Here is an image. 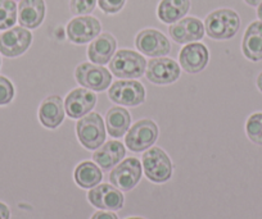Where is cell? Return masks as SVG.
<instances>
[{"label":"cell","instance_id":"d4e9b609","mask_svg":"<svg viewBox=\"0 0 262 219\" xmlns=\"http://www.w3.org/2000/svg\"><path fill=\"white\" fill-rule=\"evenodd\" d=\"M18 19V7L14 0H0V30L7 31Z\"/></svg>","mask_w":262,"mask_h":219},{"label":"cell","instance_id":"603a6c76","mask_svg":"<svg viewBox=\"0 0 262 219\" xmlns=\"http://www.w3.org/2000/svg\"><path fill=\"white\" fill-rule=\"evenodd\" d=\"M131 125V115L122 107H113L105 114V126L112 137H121L128 131Z\"/></svg>","mask_w":262,"mask_h":219},{"label":"cell","instance_id":"44dd1931","mask_svg":"<svg viewBox=\"0 0 262 219\" xmlns=\"http://www.w3.org/2000/svg\"><path fill=\"white\" fill-rule=\"evenodd\" d=\"M244 57L252 62L262 60V22L253 21L244 32L242 41Z\"/></svg>","mask_w":262,"mask_h":219},{"label":"cell","instance_id":"9c48e42d","mask_svg":"<svg viewBox=\"0 0 262 219\" xmlns=\"http://www.w3.org/2000/svg\"><path fill=\"white\" fill-rule=\"evenodd\" d=\"M108 98L113 103L126 107H138L145 100V89L140 82L134 80L116 81L111 85Z\"/></svg>","mask_w":262,"mask_h":219},{"label":"cell","instance_id":"7a4b0ae2","mask_svg":"<svg viewBox=\"0 0 262 219\" xmlns=\"http://www.w3.org/2000/svg\"><path fill=\"white\" fill-rule=\"evenodd\" d=\"M145 68H147L145 58L139 53L128 49H121L116 52L110 62L111 72L118 79H140L144 75Z\"/></svg>","mask_w":262,"mask_h":219},{"label":"cell","instance_id":"8992f818","mask_svg":"<svg viewBox=\"0 0 262 219\" xmlns=\"http://www.w3.org/2000/svg\"><path fill=\"white\" fill-rule=\"evenodd\" d=\"M76 81L85 89L104 91L111 86L112 75L107 68L94 63H81L75 70Z\"/></svg>","mask_w":262,"mask_h":219},{"label":"cell","instance_id":"6da1fadb","mask_svg":"<svg viewBox=\"0 0 262 219\" xmlns=\"http://www.w3.org/2000/svg\"><path fill=\"white\" fill-rule=\"evenodd\" d=\"M241 29V17L229 8L216 9L205 19L206 34L213 40L233 39Z\"/></svg>","mask_w":262,"mask_h":219},{"label":"cell","instance_id":"4fadbf2b","mask_svg":"<svg viewBox=\"0 0 262 219\" xmlns=\"http://www.w3.org/2000/svg\"><path fill=\"white\" fill-rule=\"evenodd\" d=\"M88 200L99 210L110 211L120 210L125 203L122 192L110 183H99L95 187L90 188L88 192Z\"/></svg>","mask_w":262,"mask_h":219},{"label":"cell","instance_id":"30bf717a","mask_svg":"<svg viewBox=\"0 0 262 219\" xmlns=\"http://www.w3.org/2000/svg\"><path fill=\"white\" fill-rule=\"evenodd\" d=\"M32 44V34L22 26L12 27L0 35V53L7 58H17Z\"/></svg>","mask_w":262,"mask_h":219},{"label":"cell","instance_id":"ac0fdd59","mask_svg":"<svg viewBox=\"0 0 262 219\" xmlns=\"http://www.w3.org/2000/svg\"><path fill=\"white\" fill-rule=\"evenodd\" d=\"M64 103L59 95H50L39 108V119L45 128L55 130L64 119Z\"/></svg>","mask_w":262,"mask_h":219},{"label":"cell","instance_id":"ffe728a7","mask_svg":"<svg viewBox=\"0 0 262 219\" xmlns=\"http://www.w3.org/2000/svg\"><path fill=\"white\" fill-rule=\"evenodd\" d=\"M44 0H21L18 4V22L27 30H35L45 18Z\"/></svg>","mask_w":262,"mask_h":219},{"label":"cell","instance_id":"5bb4252c","mask_svg":"<svg viewBox=\"0 0 262 219\" xmlns=\"http://www.w3.org/2000/svg\"><path fill=\"white\" fill-rule=\"evenodd\" d=\"M210 53L207 46L201 42H189L179 53V64L190 75L200 73L207 67Z\"/></svg>","mask_w":262,"mask_h":219},{"label":"cell","instance_id":"f1b7e54d","mask_svg":"<svg viewBox=\"0 0 262 219\" xmlns=\"http://www.w3.org/2000/svg\"><path fill=\"white\" fill-rule=\"evenodd\" d=\"M126 0H98L100 11L105 14H116L123 9Z\"/></svg>","mask_w":262,"mask_h":219},{"label":"cell","instance_id":"d590c367","mask_svg":"<svg viewBox=\"0 0 262 219\" xmlns=\"http://www.w3.org/2000/svg\"><path fill=\"white\" fill-rule=\"evenodd\" d=\"M0 65H2V59H0Z\"/></svg>","mask_w":262,"mask_h":219},{"label":"cell","instance_id":"e0dca14e","mask_svg":"<svg viewBox=\"0 0 262 219\" xmlns=\"http://www.w3.org/2000/svg\"><path fill=\"white\" fill-rule=\"evenodd\" d=\"M116 47H117V41L115 36L110 32H104L90 42L88 47V58L94 64H107L115 55Z\"/></svg>","mask_w":262,"mask_h":219},{"label":"cell","instance_id":"2e32d148","mask_svg":"<svg viewBox=\"0 0 262 219\" xmlns=\"http://www.w3.org/2000/svg\"><path fill=\"white\" fill-rule=\"evenodd\" d=\"M97 104V95L85 87L72 90L64 100V110L70 118L80 119L92 112Z\"/></svg>","mask_w":262,"mask_h":219},{"label":"cell","instance_id":"4dcf8cb0","mask_svg":"<svg viewBox=\"0 0 262 219\" xmlns=\"http://www.w3.org/2000/svg\"><path fill=\"white\" fill-rule=\"evenodd\" d=\"M11 218V211L9 208L4 203L0 201V219H9Z\"/></svg>","mask_w":262,"mask_h":219},{"label":"cell","instance_id":"7c38bea8","mask_svg":"<svg viewBox=\"0 0 262 219\" xmlns=\"http://www.w3.org/2000/svg\"><path fill=\"white\" fill-rule=\"evenodd\" d=\"M180 65L170 58H153L147 62L145 77L156 85H170L180 77Z\"/></svg>","mask_w":262,"mask_h":219},{"label":"cell","instance_id":"7402d4cb","mask_svg":"<svg viewBox=\"0 0 262 219\" xmlns=\"http://www.w3.org/2000/svg\"><path fill=\"white\" fill-rule=\"evenodd\" d=\"M190 9V0H161L157 7V17L161 22L172 25L180 21Z\"/></svg>","mask_w":262,"mask_h":219},{"label":"cell","instance_id":"3957f363","mask_svg":"<svg viewBox=\"0 0 262 219\" xmlns=\"http://www.w3.org/2000/svg\"><path fill=\"white\" fill-rule=\"evenodd\" d=\"M77 138L88 150H97L105 141V125L99 113L90 112L76 125Z\"/></svg>","mask_w":262,"mask_h":219},{"label":"cell","instance_id":"484cf974","mask_svg":"<svg viewBox=\"0 0 262 219\" xmlns=\"http://www.w3.org/2000/svg\"><path fill=\"white\" fill-rule=\"evenodd\" d=\"M246 132L252 142L262 145V113H253L249 115L246 123Z\"/></svg>","mask_w":262,"mask_h":219},{"label":"cell","instance_id":"d6a6232c","mask_svg":"<svg viewBox=\"0 0 262 219\" xmlns=\"http://www.w3.org/2000/svg\"><path fill=\"white\" fill-rule=\"evenodd\" d=\"M257 87H258L259 91L262 92V72L259 73L258 77H257Z\"/></svg>","mask_w":262,"mask_h":219},{"label":"cell","instance_id":"ba28073f","mask_svg":"<svg viewBox=\"0 0 262 219\" xmlns=\"http://www.w3.org/2000/svg\"><path fill=\"white\" fill-rule=\"evenodd\" d=\"M66 34L74 44H88L102 34V23L95 17L77 16L67 23Z\"/></svg>","mask_w":262,"mask_h":219},{"label":"cell","instance_id":"9a60e30c","mask_svg":"<svg viewBox=\"0 0 262 219\" xmlns=\"http://www.w3.org/2000/svg\"><path fill=\"white\" fill-rule=\"evenodd\" d=\"M168 34L178 44H189L200 41L206 34L205 25L196 17H184L180 21L170 25Z\"/></svg>","mask_w":262,"mask_h":219},{"label":"cell","instance_id":"cb8c5ba5","mask_svg":"<svg viewBox=\"0 0 262 219\" xmlns=\"http://www.w3.org/2000/svg\"><path fill=\"white\" fill-rule=\"evenodd\" d=\"M74 177L75 182L80 187L90 190V188L99 185L100 181L103 180V173L100 171L99 165L86 160V162H82L77 165L76 169H75Z\"/></svg>","mask_w":262,"mask_h":219},{"label":"cell","instance_id":"52a82bcc","mask_svg":"<svg viewBox=\"0 0 262 219\" xmlns=\"http://www.w3.org/2000/svg\"><path fill=\"white\" fill-rule=\"evenodd\" d=\"M142 178V163L137 158H127L118 163L110 175V181L120 191H130Z\"/></svg>","mask_w":262,"mask_h":219},{"label":"cell","instance_id":"83f0119b","mask_svg":"<svg viewBox=\"0 0 262 219\" xmlns=\"http://www.w3.org/2000/svg\"><path fill=\"white\" fill-rule=\"evenodd\" d=\"M14 98V86L7 77L0 76V107L8 105Z\"/></svg>","mask_w":262,"mask_h":219},{"label":"cell","instance_id":"8fae6325","mask_svg":"<svg viewBox=\"0 0 262 219\" xmlns=\"http://www.w3.org/2000/svg\"><path fill=\"white\" fill-rule=\"evenodd\" d=\"M135 46L142 54L150 58L165 57L171 50L170 40L162 32L155 29H145L138 32L135 37Z\"/></svg>","mask_w":262,"mask_h":219},{"label":"cell","instance_id":"e575fe53","mask_svg":"<svg viewBox=\"0 0 262 219\" xmlns=\"http://www.w3.org/2000/svg\"><path fill=\"white\" fill-rule=\"evenodd\" d=\"M127 219H144V218H140V216H133V218H127Z\"/></svg>","mask_w":262,"mask_h":219},{"label":"cell","instance_id":"4316f807","mask_svg":"<svg viewBox=\"0 0 262 219\" xmlns=\"http://www.w3.org/2000/svg\"><path fill=\"white\" fill-rule=\"evenodd\" d=\"M98 4V0H70V11L75 16H89Z\"/></svg>","mask_w":262,"mask_h":219},{"label":"cell","instance_id":"277c9868","mask_svg":"<svg viewBox=\"0 0 262 219\" xmlns=\"http://www.w3.org/2000/svg\"><path fill=\"white\" fill-rule=\"evenodd\" d=\"M145 177L155 183L167 182L172 176V162L161 148H150L143 154Z\"/></svg>","mask_w":262,"mask_h":219},{"label":"cell","instance_id":"d6986e66","mask_svg":"<svg viewBox=\"0 0 262 219\" xmlns=\"http://www.w3.org/2000/svg\"><path fill=\"white\" fill-rule=\"evenodd\" d=\"M126 155L125 146L120 141L111 140L99 146L93 154V160L102 169L111 171L115 168Z\"/></svg>","mask_w":262,"mask_h":219},{"label":"cell","instance_id":"5b68a950","mask_svg":"<svg viewBox=\"0 0 262 219\" xmlns=\"http://www.w3.org/2000/svg\"><path fill=\"white\" fill-rule=\"evenodd\" d=\"M157 137L158 127L155 120L142 119L131 126L127 135L125 136V143L131 152L140 153L152 148Z\"/></svg>","mask_w":262,"mask_h":219},{"label":"cell","instance_id":"836d02e7","mask_svg":"<svg viewBox=\"0 0 262 219\" xmlns=\"http://www.w3.org/2000/svg\"><path fill=\"white\" fill-rule=\"evenodd\" d=\"M257 17H258L259 21L262 22V3L257 7Z\"/></svg>","mask_w":262,"mask_h":219},{"label":"cell","instance_id":"1f68e13d","mask_svg":"<svg viewBox=\"0 0 262 219\" xmlns=\"http://www.w3.org/2000/svg\"><path fill=\"white\" fill-rule=\"evenodd\" d=\"M244 2L251 7H258L262 3V0H244Z\"/></svg>","mask_w":262,"mask_h":219},{"label":"cell","instance_id":"f546056e","mask_svg":"<svg viewBox=\"0 0 262 219\" xmlns=\"http://www.w3.org/2000/svg\"><path fill=\"white\" fill-rule=\"evenodd\" d=\"M92 219H118V216L116 215L112 211H103L99 210L97 213H94V215L92 216Z\"/></svg>","mask_w":262,"mask_h":219}]
</instances>
